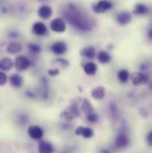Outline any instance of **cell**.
Wrapping results in <instances>:
<instances>
[{"label": "cell", "instance_id": "1", "mask_svg": "<svg viewBox=\"0 0 152 153\" xmlns=\"http://www.w3.org/2000/svg\"><path fill=\"white\" fill-rule=\"evenodd\" d=\"M62 14L67 22L82 32H89L93 29L92 21L73 3L67 4L62 10Z\"/></svg>", "mask_w": 152, "mask_h": 153}, {"label": "cell", "instance_id": "2", "mask_svg": "<svg viewBox=\"0 0 152 153\" xmlns=\"http://www.w3.org/2000/svg\"><path fill=\"white\" fill-rule=\"evenodd\" d=\"M30 66H31L30 60L24 55L17 56L14 60V62H13V67H15V69L19 71H27Z\"/></svg>", "mask_w": 152, "mask_h": 153}, {"label": "cell", "instance_id": "3", "mask_svg": "<svg viewBox=\"0 0 152 153\" xmlns=\"http://www.w3.org/2000/svg\"><path fill=\"white\" fill-rule=\"evenodd\" d=\"M129 78L131 79L133 85L135 86H139L141 85H146L149 83L150 80L148 75L142 72H134L132 75H130Z\"/></svg>", "mask_w": 152, "mask_h": 153}, {"label": "cell", "instance_id": "4", "mask_svg": "<svg viewBox=\"0 0 152 153\" xmlns=\"http://www.w3.org/2000/svg\"><path fill=\"white\" fill-rule=\"evenodd\" d=\"M129 143H130V139L125 133L121 132V133L117 134V135L116 136V139H115V146L117 149L126 148L129 145Z\"/></svg>", "mask_w": 152, "mask_h": 153}, {"label": "cell", "instance_id": "5", "mask_svg": "<svg viewBox=\"0 0 152 153\" xmlns=\"http://www.w3.org/2000/svg\"><path fill=\"white\" fill-rule=\"evenodd\" d=\"M50 28L53 32L62 33L66 30V23H65L64 20H62L61 18H55L51 22Z\"/></svg>", "mask_w": 152, "mask_h": 153}, {"label": "cell", "instance_id": "6", "mask_svg": "<svg viewBox=\"0 0 152 153\" xmlns=\"http://www.w3.org/2000/svg\"><path fill=\"white\" fill-rule=\"evenodd\" d=\"M112 4L108 0H101L96 4L93 6V10L96 13H102L110 9H111Z\"/></svg>", "mask_w": 152, "mask_h": 153}, {"label": "cell", "instance_id": "7", "mask_svg": "<svg viewBox=\"0 0 152 153\" xmlns=\"http://www.w3.org/2000/svg\"><path fill=\"white\" fill-rule=\"evenodd\" d=\"M28 134L31 139L38 141L43 137L44 131L40 126H36V125H32V126H29V128H28Z\"/></svg>", "mask_w": 152, "mask_h": 153}, {"label": "cell", "instance_id": "8", "mask_svg": "<svg viewBox=\"0 0 152 153\" xmlns=\"http://www.w3.org/2000/svg\"><path fill=\"white\" fill-rule=\"evenodd\" d=\"M51 51L56 55H62L67 52V45L62 41H57L51 45Z\"/></svg>", "mask_w": 152, "mask_h": 153}, {"label": "cell", "instance_id": "9", "mask_svg": "<svg viewBox=\"0 0 152 153\" xmlns=\"http://www.w3.org/2000/svg\"><path fill=\"white\" fill-rule=\"evenodd\" d=\"M75 134L77 136H82L85 139H89L91 137H93V130L90 127H85V126H78L75 130Z\"/></svg>", "mask_w": 152, "mask_h": 153}, {"label": "cell", "instance_id": "10", "mask_svg": "<svg viewBox=\"0 0 152 153\" xmlns=\"http://www.w3.org/2000/svg\"><path fill=\"white\" fill-rule=\"evenodd\" d=\"M132 15L128 12H121L116 15V21L120 25H126L131 22Z\"/></svg>", "mask_w": 152, "mask_h": 153}, {"label": "cell", "instance_id": "11", "mask_svg": "<svg viewBox=\"0 0 152 153\" xmlns=\"http://www.w3.org/2000/svg\"><path fill=\"white\" fill-rule=\"evenodd\" d=\"M13 68V62L12 59L8 57H4L0 59V71H8Z\"/></svg>", "mask_w": 152, "mask_h": 153}, {"label": "cell", "instance_id": "12", "mask_svg": "<svg viewBox=\"0 0 152 153\" xmlns=\"http://www.w3.org/2000/svg\"><path fill=\"white\" fill-rule=\"evenodd\" d=\"M38 13L40 18L44 19V20H47V19H49L52 16L53 10L48 5H42V6L39 7Z\"/></svg>", "mask_w": 152, "mask_h": 153}, {"label": "cell", "instance_id": "13", "mask_svg": "<svg viewBox=\"0 0 152 153\" xmlns=\"http://www.w3.org/2000/svg\"><path fill=\"white\" fill-rule=\"evenodd\" d=\"M32 30H33V33L35 35H38V36H44V35H45L47 33L46 26L43 22H36L33 25Z\"/></svg>", "mask_w": 152, "mask_h": 153}, {"label": "cell", "instance_id": "14", "mask_svg": "<svg viewBox=\"0 0 152 153\" xmlns=\"http://www.w3.org/2000/svg\"><path fill=\"white\" fill-rule=\"evenodd\" d=\"M9 82L13 87L20 88L23 84V79H22V77L20 74L14 73V74H12L11 76H9Z\"/></svg>", "mask_w": 152, "mask_h": 153}, {"label": "cell", "instance_id": "15", "mask_svg": "<svg viewBox=\"0 0 152 153\" xmlns=\"http://www.w3.org/2000/svg\"><path fill=\"white\" fill-rule=\"evenodd\" d=\"M38 152L53 153V147L50 143L46 141H40L38 144Z\"/></svg>", "mask_w": 152, "mask_h": 153}, {"label": "cell", "instance_id": "16", "mask_svg": "<svg viewBox=\"0 0 152 153\" xmlns=\"http://www.w3.org/2000/svg\"><path fill=\"white\" fill-rule=\"evenodd\" d=\"M92 97L94 98L95 100H102L105 96V88L103 86H96L93 89L92 93Z\"/></svg>", "mask_w": 152, "mask_h": 153}, {"label": "cell", "instance_id": "17", "mask_svg": "<svg viewBox=\"0 0 152 153\" xmlns=\"http://www.w3.org/2000/svg\"><path fill=\"white\" fill-rule=\"evenodd\" d=\"M22 50V45L18 42H11L6 45V52L10 54H16Z\"/></svg>", "mask_w": 152, "mask_h": 153}, {"label": "cell", "instance_id": "18", "mask_svg": "<svg viewBox=\"0 0 152 153\" xmlns=\"http://www.w3.org/2000/svg\"><path fill=\"white\" fill-rule=\"evenodd\" d=\"M80 55L85 57V58L92 60V59H93L96 56V53H95V50H94L93 47L88 46V47H84L80 51Z\"/></svg>", "mask_w": 152, "mask_h": 153}, {"label": "cell", "instance_id": "19", "mask_svg": "<svg viewBox=\"0 0 152 153\" xmlns=\"http://www.w3.org/2000/svg\"><path fill=\"white\" fill-rule=\"evenodd\" d=\"M83 70L86 75L93 76V75H95V73L97 71V65L93 62H87L84 65Z\"/></svg>", "mask_w": 152, "mask_h": 153}, {"label": "cell", "instance_id": "20", "mask_svg": "<svg viewBox=\"0 0 152 153\" xmlns=\"http://www.w3.org/2000/svg\"><path fill=\"white\" fill-rule=\"evenodd\" d=\"M97 59H98V61H99L101 63H102V64H107V63H109V62H110L111 57H110V55L109 53H107V52H105V51H101V52L98 53V55H97Z\"/></svg>", "mask_w": 152, "mask_h": 153}, {"label": "cell", "instance_id": "21", "mask_svg": "<svg viewBox=\"0 0 152 153\" xmlns=\"http://www.w3.org/2000/svg\"><path fill=\"white\" fill-rule=\"evenodd\" d=\"M81 111L83 112H85V114H89L91 112H93V107L92 106L91 102H89V100L87 99H84L82 103H81Z\"/></svg>", "mask_w": 152, "mask_h": 153}, {"label": "cell", "instance_id": "22", "mask_svg": "<svg viewBox=\"0 0 152 153\" xmlns=\"http://www.w3.org/2000/svg\"><path fill=\"white\" fill-rule=\"evenodd\" d=\"M149 12V8L146 4H137L134 7V10H133V13L138 14V15H144L146 13H148Z\"/></svg>", "mask_w": 152, "mask_h": 153}, {"label": "cell", "instance_id": "23", "mask_svg": "<svg viewBox=\"0 0 152 153\" xmlns=\"http://www.w3.org/2000/svg\"><path fill=\"white\" fill-rule=\"evenodd\" d=\"M117 77L121 83H126L129 80L130 77V73L126 70H121L117 73Z\"/></svg>", "mask_w": 152, "mask_h": 153}, {"label": "cell", "instance_id": "24", "mask_svg": "<svg viewBox=\"0 0 152 153\" xmlns=\"http://www.w3.org/2000/svg\"><path fill=\"white\" fill-rule=\"evenodd\" d=\"M28 49L33 54H38L41 51V47L38 44H35V43H30L28 45Z\"/></svg>", "mask_w": 152, "mask_h": 153}, {"label": "cell", "instance_id": "25", "mask_svg": "<svg viewBox=\"0 0 152 153\" xmlns=\"http://www.w3.org/2000/svg\"><path fill=\"white\" fill-rule=\"evenodd\" d=\"M38 95H39L40 98H42V99H44V100H46V99L49 97V91H48V89H47L45 86L42 87V88L38 91Z\"/></svg>", "mask_w": 152, "mask_h": 153}, {"label": "cell", "instance_id": "26", "mask_svg": "<svg viewBox=\"0 0 152 153\" xmlns=\"http://www.w3.org/2000/svg\"><path fill=\"white\" fill-rule=\"evenodd\" d=\"M86 119L90 123H96L98 121V116L93 111V112H91L89 114H86Z\"/></svg>", "mask_w": 152, "mask_h": 153}, {"label": "cell", "instance_id": "27", "mask_svg": "<svg viewBox=\"0 0 152 153\" xmlns=\"http://www.w3.org/2000/svg\"><path fill=\"white\" fill-rule=\"evenodd\" d=\"M56 63L59 65V66H61L62 68H67L68 66H69V61H67V60H65V59H62V58H60V59H57L56 61Z\"/></svg>", "mask_w": 152, "mask_h": 153}, {"label": "cell", "instance_id": "28", "mask_svg": "<svg viewBox=\"0 0 152 153\" xmlns=\"http://www.w3.org/2000/svg\"><path fill=\"white\" fill-rule=\"evenodd\" d=\"M7 80H8V77L6 76V74L4 71H0V86L4 85L6 84Z\"/></svg>", "mask_w": 152, "mask_h": 153}, {"label": "cell", "instance_id": "29", "mask_svg": "<svg viewBox=\"0 0 152 153\" xmlns=\"http://www.w3.org/2000/svg\"><path fill=\"white\" fill-rule=\"evenodd\" d=\"M47 74L50 76H55L60 74V71L58 69H51V70H48Z\"/></svg>", "mask_w": 152, "mask_h": 153}, {"label": "cell", "instance_id": "30", "mask_svg": "<svg viewBox=\"0 0 152 153\" xmlns=\"http://www.w3.org/2000/svg\"><path fill=\"white\" fill-rule=\"evenodd\" d=\"M110 111L111 115H113V116H116V113H117V110H116V106L115 103H111V104L110 105Z\"/></svg>", "mask_w": 152, "mask_h": 153}, {"label": "cell", "instance_id": "31", "mask_svg": "<svg viewBox=\"0 0 152 153\" xmlns=\"http://www.w3.org/2000/svg\"><path fill=\"white\" fill-rule=\"evenodd\" d=\"M8 37L11 38H17L19 37V33L17 31H10L8 34Z\"/></svg>", "mask_w": 152, "mask_h": 153}, {"label": "cell", "instance_id": "32", "mask_svg": "<svg viewBox=\"0 0 152 153\" xmlns=\"http://www.w3.org/2000/svg\"><path fill=\"white\" fill-rule=\"evenodd\" d=\"M25 95L29 98H35V96H36V94L32 91H29V90H27L25 92Z\"/></svg>", "mask_w": 152, "mask_h": 153}, {"label": "cell", "instance_id": "33", "mask_svg": "<svg viewBox=\"0 0 152 153\" xmlns=\"http://www.w3.org/2000/svg\"><path fill=\"white\" fill-rule=\"evenodd\" d=\"M147 142L149 143V145H152V132H149L147 134Z\"/></svg>", "mask_w": 152, "mask_h": 153}, {"label": "cell", "instance_id": "34", "mask_svg": "<svg viewBox=\"0 0 152 153\" xmlns=\"http://www.w3.org/2000/svg\"><path fill=\"white\" fill-rule=\"evenodd\" d=\"M148 68H149V65L147 64V63H142L141 66H140V69H141V71H147L148 70Z\"/></svg>", "mask_w": 152, "mask_h": 153}, {"label": "cell", "instance_id": "35", "mask_svg": "<svg viewBox=\"0 0 152 153\" xmlns=\"http://www.w3.org/2000/svg\"><path fill=\"white\" fill-rule=\"evenodd\" d=\"M100 153H110V152L108 149H102L100 151Z\"/></svg>", "mask_w": 152, "mask_h": 153}, {"label": "cell", "instance_id": "36", "mask_svg": "<svg viewBox=\"0 0 152 153\" xmlns=\"http://www.w3.org/2000/svg\"><path fill=\"white\" fill-rule=\"evenodd\" d=\"M149 38H150V39H151V38H152V30L151 29L149 30Z\"/></svg>", "mask_w": 152, "mask_h": 153}, {"label": "cell", "instance_id": "37", "mask_svg": "<svg viewBox=\"0 0 152 153\" xmlns=\"http://www.w3.org/2000/svg\"><path fill=\"white\" fill-rule=\"evenodd\" d=\"M43 1H44V0H43Z\"/></svg>", "mask_w": 152, "mask_h": 153}]
</instances>
